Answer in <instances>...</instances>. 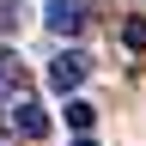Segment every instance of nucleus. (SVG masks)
<instances>
[{"label":"nucleus","mask_w":146,"mask_h":146,"mask_svg":"<svg viewBox=\"0 0 146 146\" xmlns=\"http://www.w3.org/2000/svg\"><path fill=\"white\" fill-rule=\"evenodd\" d=\"M43 31L79 36V31H85V6H79V0H43Z\"/></svg>","instance_id":"nucleus-2"},{"label":"nucleus","mask_w":146,"mask_h":146,"mask_svg":"<svg viewBox=\"0 0 146 146\" xmlns=\"http://www.w3.org/2000/svg\"><path fill=\"white\" fill-rule=\"evenodd\" d=\"M18 85H25V61L12 49H0V91H18Z\"/></svg>","instance_id":"nucleus-5"},{"label":"nucleus","mask_w":146,"mask_h":146,"mask_svg":"<svg viewBox=\"0 0 146 146\" xmlns=\"http://www.w3.org/2000/svg\"><path fill=\"white\" fill-rule=\"evenodd\" d=\"M73 146H98V140H73Z\"/></svg>","instance_id":"nucleus-8"},{"label":"nucleus","mask_w":146,"mask_h":146,"mask_svg":"<svg viewBox=\"0 0 146 146\" xmlns=\"http://www.w3.org/2000/svg\"><path fill=\"white\" fill-rule=\"evenodd\" d=\"M122 43L128 49H146V18H128V25H122Z\"/></svg>","instance_id":"nucleus-7"},{"label":"nucleus","mask_w":146,"mask_h":146,"mask_svg":"<svg viewBox=\"0 0 146 146\" xmlns=\"http://www.w3.org/2000/svg\"><path fill=\"white\" fill-rule=\"evenodd\" d=\"M61 116H67V128H73V134H79V140H85V134H91V122H98V110H91L85 98H73V104L61 110Z\"/></svg>","instance_id":"nucleus-4"},{"label":"nucleus","mask_w":146,"mask_h":146,"mask_svg":"<svg viewBox=\"0 0 146 146\" xmlns=\"http://www.w3.org/2000/svg\"><path fill=\"white\" fill-rule=\"evenodd\" d=\"M25 25V0H0V36H12Z\"/></svg>","instance_id":"nucleus-6"},{"label":"nucleus","mask_w":146,"mask_h":146,"mask_svg":"<svg viewBox=\"0 0 146 146\" xmlns=\"http://www.w3.org/2000/svg\"><path fill=\"white\" fill-rule=\"evenodd\" d=\"M49 122H55V116H49V110L36 104V98H25V104L12 110V128H18L25 140H43V134H49Z\"/></svg>","instance_id":"nucleus-3"},{"label":"nucleus","mask_w":146,"mask_h":146,"mask_svg":"<svg viewBox=\"0 0 146 146\" xmlns=\"http://www.w3.org/2000/svg\"><path fill=\"white\" fill-rule=\"evenodd\" d=\"M85 67H91V61H85L79 49H61V55L49 61V85H55V91H67V98H73V91L85 85Z\"/></svg>","instance_id":"nucleus-1"}]
</instances>
